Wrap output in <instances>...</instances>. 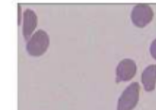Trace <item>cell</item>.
Segmentation results:
<instances>
[{"label":"cell","instance_id":"1","mask_svg":"<svg viewBox=\"0 0 156 110\" xmlns=\"http://www.w3.org/2000/svg\"><path fill=\"white\" fill-rule=\"evenodd\" d=\"M49 44L48 33L43 29H39L28 40L26 50L31 56L39 57L47 51Z\"/></svg>","mask_w":156,"mask_h":110},{"label":"cell","instance_id":"2","mask_svg":"<svg viewBox=\"0 0 156 110\" xmlns=\"http://www.w3.org/2000/svg\"><path fill=\"white\" fill-rule=\"evenodd\" d=\"M140 90L137 82L132 83L126 88L118 101L117 110H133L139 101Z\"/></svg>","mask_w":156,"mask_h":110},{"label":"cell","instance_id":"3","mask_svg":"<svg viewBox=\"0 0 156 110\" xmlns=\"http://www.w3.org/2000/svg\"><path fill=\"white\" fill-rule=\"evenodd\" d=\"M153 15V10L150 5L146 4H138L134 7L131 17L136 26L142 28L151 21Z\"/></svg>","mask_w":156,"mask_h":110},{"label":"cell","instance_id":"4","mask_svg":"<svg viewBox=\"0 0 156 110\" xmlns=\"http://www.w3.org/2000/svg\"><path fill=\"white\" fill-rule=\"evenodd\" d=\"M137 66L134 61L130 59H124L119 63L116 69L117 82L128 81L134 76Z\"/></svg>","mask_w":156,"mask_h":110},{"label":"cell","instance_id":"5","mask_svg":"<svg viewBox=\"0 0 156 110\" xmlns=\"http://www.w3.org/2000/svg\"><path fill=\"white\" fill-rule=\"evenodd\" d=\"M37 23L36 12L30 8H27L23 14V34L26 40H29L34 31Z\"/></svg>","mask_w":156,"mask_h":110},{"label":"cell","instance_id":"6","mask_svg":"<svg viewBox=\"0 0 156 110\" xmlns=\"http://www.w3.org/2000/svg\"><path fill=\"white\" fill-rule=\"evenodd\" d=\"M141 80L146 91L151 92L155 89L156 84V65H151L146 68L142 73Z\"/></svg>","mask_w":156,"mask_h":110},{"label":"cell","instance_id":"7","mask_svg":"<svg viewBox=\"0 0 156 110\" xmlns=\"http://www.w3.org/2000/svg\"><path fill=\"white\" fill-rule=\"evenodd\" d=\"M150 50L152 56L156 59V39L153 41L151 44Z\"/></svg>","mask_w":156,"mask_h":110},{"label":"cell","instance_id":"8","mask_svg":"<svg viewBox=\"0 0 156 110\" xmlns=\"http://www.w3.org/2000/svg\"><path fill=\"white\" fill-rule=\"evenodd\" d=\"M21 18H22V7H21L20 4L18 3V25L20 24Z\"/></svg>","mask_w":156,"mask_h":110}]
</instances>
